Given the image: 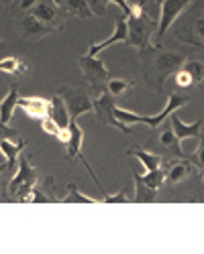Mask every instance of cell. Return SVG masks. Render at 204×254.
I'll return each instance as SVG.
<instances>
[{
	"instance_id": "obj_14",
	"label": "cell",
	"mask_w": 204,
	"mask_h": 254,
	"mask_svg": "<svg viewBox=\"0 0 204 254\" xmlns=\"http://www.w3.org/2000/svg\"><path fill=\"white\" fill-rule=\"evenodd\" d=\"M159 144L163 146V149H168V153L176 155L178 159H188V155L182 151L180 138L176 136V132H174V128H172L170 122H166V126H163L161 132H159Z\"/></svg>"
},
{
	"instance_id": "obj_26",
	"label": "cell",
	"mask_w": 204,
	"mask_h": 254,
	"mask_svg": "<svg viewBox=\"0 0 204 254\" xmlns=\"http://www.w3.org/2000/svg\"><path fill=\"white\" fill-rule=\"evenodd\" d=\"M184 69H186L194 83H204V61H184Z\"/></svg>"
},
{
	"instance_id": "obj_32",
	"label": "cell",
	"mask_w": 204,
	"mask_h": 254,
	"mask_svg": "<svg viewBox=\"0 0 204 254\" xmlns=\"http://www.w3.org/2000/svg\"><path fill=\"white\" fill-rule=\"evenodd\" d=\"M188 159H190L194 165H198L200 169H204V142L198 146V151H196L194 155H188Z\"/></svg>"
},
{
	"instance_id": "obj_38",
	"label": "cell",
	"mask_w": 204,
	"mask_h": 254,
	"mask_svg": "<svg viewBox=\"0 0 204 254\" xmlns=\"http://www.w3.org/2000/svg\"><path fill=\"white\" fill-rule=\"evenodd\" d=\"M202 33H204V27H202Z\"/></svg>"
},
{
	"instance_id": "obj_20",
	"label": "cell",
	"mask_w": 204,
	"mask_h": 254,
	"mask_svg": "<svg viewBox=\"0 0 204 254\" xmlns=\"http://www.w3.org/2000/svg\"><path fill=\"white\" fill-rule=\"evenodd\" d=\"M133 181H135V201L137 203H149V201H155L157 197V189H151L147 183H143L141 175L135 173L133 175Z\"/></svg>"
},
{
	"instance_id": "obj_34",
	"label": "cell",
	"mask_w": 204,
	"mask_h": 254,
	"mask_svg": "<svg viewBox=\"0 0 204 254\" xmlns=\"http://www.w3.org/2000/svg\"><path fill=\"white\" fill-rule=\"evenodd\" d=\"M37 2H39V0H20V4H18V6H20V10H31Z\"/></svg>"
},
{
	"instance_id": "obj_10",
	"label": "cell",
	"mask_w": 204,
	"mask_h": 254,
	"mask_svg": "<svg viewBox=\"0 0 204 254\" xmlns=\"http://www.w3.org/2000/svg\"><path fill=\"white\" fill-rule=\"evenodd\" d=\"M127 37H129V29H127V16L122 14V16H116V23H114V33L106 39V41H102V43H92L90 49H88V55L96 57L100 51H104L108 49L110 45L114 43H127Z\"/></svg>"
},
{
	"instance_id": "obj_33",
	"label": "cell",
	"mask_w": 204,
	"mask_h": 254,
	"mask_svg": "<svg viewBox=\"0 0 204 254\" xmlns=\"http://www.w3.org/2000/svg\"><path fill=\"white\" fill-rule=\"evenodd\" d=\"M102 2H104V6H106V4H110V2H114V4H118V6H120V10H122V14H125V16H129V14H131V6H129L127 0H102Z\"/></svg>"
},
{
	"instance_id": "obj_16",
	"label": "cell",
	"mask_w": 204,
	"mask_h": 254,
	"mask_svg": "<svg viewBox=\"0 0 204 254\" xmlns=\"http://www.w3.org/2000/svg\"><path fill=\"white\" fill-rule=\"evenodd\" d=\"M16 108H18V88L12 83L10 90H8V94H6L2 100H0V122L8 124Z\"/></svg>"
},
{
	"instance_id": "obj_9",
	"label": "cell",
	"mask_w": 204,
	"mask_h": 254,
	"mask_svg": "<svg viewBox=\"0 0 204 254\" xmlns=\"http://www.w3.org/2000/svg\"><path fill=\"white\" fill-rule=\"evenodd\" d=\"M18 33H20V37H25L29 41H37V39H43L45 35L53 33V27L45 25L43 20H39L37 16H33L29 12L18 20Z\"/></svg>"
},
{
	"instance_id": "obj_30",
	"label": "cell",
	"mask_w": 204,
	"mask_h": 254,
	"mask_svg": "<svg viewBox=\"0 0 204 254\" xmlns=\"http://www.w3.org/2000/svg\"><path fill=\"white\" fill-rule=\"evenodd\" d=\"M41 126H43V130H45L47 134H51V136H55V138H57V134H59V130H61L51 116H47L45 120H41Z\"/></svg>"
},
{
	"instance_id": "obj_3",
	"label": "cell",
	"mask_w": 204,
	"mask_h": 254,
	"mask_svg": "<svg viewBox=\"0 0 204 254\" xmlns=\"http://www.w3.org/2000/svg\"><path fill=\"white\" fill-rule=\"evenodd\" d=\"M37 179H39V173H37V169L29 163V159L27 157H18L16 173L8 181V197L23 201L31 193V189L37 185Z\"/></svg>"
},
{
	"instance_id": "obj_2",
	"label": "cell",
	"mask_w": 204,
	"mask_h": 254,
	"mask_svg": "<svg viewBox=\"0 0 204 254\" xmlns=\"http://www.w3.org/2000/svg\"><path fill=\"white\" fill-rule=\"evenodd\" d=\"M188 104V98L186 96H180V94H172L170 96V100H168V106L163 108L159 114H155V116H143V114H135V112H131V110H125V108H118V106H114L112 108V112H114V118L116 120H120L122 124H137V122H141V124H147L149 128L153 130V128H157L159 124H163L166 122V118H170L176 110H180V108H184V106Z\"/></svg>"
},
{
	"instance_id": "obj_11",
	"label": "cell",
	"mask_w": 204,
	"mask_h": 254,
	"mask_svg": "<svg viewBox=\"0 0 204 254\" xmlns=\"http://www.w3.org/2000/svg\"><path fill=\"white\" fill-rule=\"evenodd\" d=\"M18 108L25 110L33 120H45L49 116V108L51 102L39 96H18Z\"/></svg>"
},
{
	"instance_id": "obj_37",
	"label": "cell",
	"mask_w": 204,
	"mask_h": 254,
	"mask_svg": "<svg viewBox=\"0 0 204 254\" xmlns=\"http://www.w3.org/2000/svg\"><path fill=\"white\" fill-rule=\"evenodd\" d=\"M202 181H204V171H202Z\"/></svg>"
},
{
	"instance_id": "obj_25",
	"label": "cell",
	"mask_w": 204,
	"mask_h": 254,
	"mask_svg": "<svg viewBox=\"0 0 204 254\" xmlns=\"http://www.w3.org/2000/svg\"><path fill=\"white\" fill-rule=\"evenodd\" d=\"M143 183H147L151 189H159L163 183H166V169H155V171H147L145 175H141Z\"/></svg>"
},
{
	"instance_id": "obj_22",
	"label": "cell",
	"mask_w": 204,
	"mask_h": 254,
	"mask_svg": "<svg viewBox=\"0 0 204 254\" xmlns=\"http://www.w3.org/2000/svg\"><path fill=\"white\" fill-rule=\"evenodd\" d=\"M59 201H61V203H98V199L82 193L76 183H70V185H68V195L61 197Z\"/></svg>"
},
{
	"instance_id": "obj_12",
	"label": "cell",
	"mask_w": 204,
	"mask_h": 254,
	"mask_svg": "<svg viewBox=\"0 0 204 254\" xmlns=\"http://www.w3.org/2000/svg\"><path fill=\"white\" fill-rule=\"evenodd\" d=\"M170 124H172V128H174L176 136L180 138V142L188 140V138H194V140H198V138H200L202 120H196V122H192V124H186V122H182V118L174 112V114L170 116Z\"/></svg>"
},
{
	"instance_id": "obj_8",
	"label": "cell",
	"mask_w": 204,
	"mask_h": 254,
	"mask_svg": "<svg viewBox=\"0 0 204 254\" xmlns=\"http://www.w3.org/2000/svg\"><path fill=\"white\" fill-rule=\"evenodd\" d=\"M190 2L192 0H161V16H159L157 33H155L157 41L168 33V29L174 25V20L184 12V8H186Z\"/></svg>"
},
{
	"instance_id": "obj_4",
	"label": "cell",
	"mask_w": 204,
	"mask_h": 254,
	"mask_svg": "<svg viewBox=\"0 0 204 254\" xmlns=\"http://www.w3.org/2000/svg\"><path fill=\"white\" fill-rule=\"evenodd\" d=\"M153 18L147 14V10L139 14V16H127V29H129V37L127 43L137 47V49H147L149 41H151V33H153Z\"/></svg>"
},
{
	"instance_id": "obj_31",
	"label": "cell",
	"mask_w": 204,
	"mask_h": 254,
	"mask_svg": "<svg viewBox=\"0 0 204 254\" xmlns=\"http://www.w3.org/2000/svg\"><path fill=\"white\" fill-rule=\"evenodd\" d=\"M2 138H12V140H18V132L14 128H10L8 124H2L0 122V140Z\"/></svg>"
},
{
	"instance_id": "obj_29",
	"label": "cell",
	"mask_w": 204,
	"mask_h": 254,
	"mask_svg": "<svg viewBox=\"0 0 204 254\" xmlns=\"http://www.w3.org/2000/svg\"><path fill=\"white\" fill-rule=\"evenodd\" d=\"M102 193H104V189H102ZM104 201L106 203H127L129 201V195H127V189H122V191L110 195V193H104Z\"/></svg>"
},
{
	"instance_id": "obj_17",
	"label": "cell",
	"mask_w": 204,
	"mask_h": 254,
	"mask_svg": "<svg viewBox=\"0 0 204 254\" xmlns=\"http://www.w3.org/2000/svg\"><path fill=\"white\" fill-rule=\"evenodd\" d=\"M49 102H51L49 116L55 120V124L59 126V128H68V126H70V112H68V108H66L64 98L57 94V96H53Z\"/></svg>"
},
{
	"instance_id": "obj_36",
	"label": "cell",
	"mask_w": 204,
	"mask_h": 254,
	"mask_svg": "<svg viewBox=\"0 0 204 254\" xmlns=\"http://www.w3.org/2000/svg\"><path fill=\"white\" fill-rule=\"evenodd\" d=\"M2 47H4V45H2V41H0V49H2Z\"/></svg>"
},
{
	"instance_id": "obj_35",
	"label": "cell",
	"mask_w": 204,
	"mask_h": 254,
	"mask_svg": "<svg viewBox=\"0 0 204 254\" xmlns=\"http://www.w3.org/2000/svg\"><path fill=\"white\" fill-rule=\"evenodd\" d=\"M4 169H8V165H6V163H0V173H2Z\"/></svg>"
},
{
	"instance_id": "obj_7",
	"label": "cell",
	"mask_w": 204,
	"mask_h": 254,
	"mask_svg": "<svg viewBox=\"0 0 204 254\" xmlns=\"http://www.w3.org/2000/svg\"><path fill=\"white\" fill-rule=\"evenodd\" d=\"M114 106H116L114 96H110L106 90L94 98V112H96L98 120H100L102 124L112 126V128H118L120 132H129V130H131L129 126H127V124H122L120 120H116V118H114V112H112Z\"/></svg>"
},
{
	"instance_id": "obj_23",
	"label": "cell",
	"mask_w": 204,
	"mask_h": 254,
	"mask_svg": "<svg viewBox=\"0 0 204 254\" xmlns=\"http://www.w3.org/2000/svg\"><path fill=\"white\" fill-rule=\"evenodd\" d=\"M27 69V65L23 61H20V57L16 55H10L6 59L0 61V71H4V73H10V75H18V73H23Z\"/></svg>"
},
{
	"instance_id": "obj_27",
	"label": "cell",
	"mask_w": 204,
	"mask_h": 254,
	"mask_svg": "<svg viewBox=\"0 0 204 254\" xmlns=\"http://www.w3.org/2000/svg\"><path fill=\"white\" fill-rule=\"evenodd\" d=\"M23 201H33V203H49V201H55V197L53 195H47L45 191H43V189H41V187H33L31 189V193L23 199Z\"/></svg>"
},
{
	"instance_id": "obj_18",
	"label": "cell",
	"mask_w": 204,
	"mask_h": 254,
	"mask_svg": "<svg viewBox=\"0 0 204 254\" xmlns=\"http://www.w3.org/2000/svg\"><path fill=\"white\" fill-rule=\"evenodd\" d=\"M23 149H25V140L23 138H18L16 142H12V138H2L0 140V153L6 157L8 169H12L18 163V155H20Z\"/></svg>"
},
{
	"instance_id": "obj_13",
	"label": "cell",
	"mask_w": 204,
	"mask_h": 254,
	"mask_svg": "<svg viewBox=\"0 0 204 254\" xmlns=\"http://www.w3.org/2000/svg\"><path fill=\"white\" fill-rule=\"evenodd\" d=\"M33 16H37L39 20H43L45 25H53L57 16H59V4L55 0H39V2L29 10Z\"/></svg>"
},
{
	"instance_id": "obj_6",
	"label": "cell",
	"mask_w": 204,
	"mask_h": 254,
	"mask_svg": "<svg viewBox=\"0 0 204 254\" xmlns=\"http://www.w3.org/2000/svg\"><path fill=\"white\" fill-rule=\"evenodd\" d=\"M78 65L82 69V75H84V79L90 83V88L96 94H102V92L106 90L108 69H106V65L100 59H96L92 55H84V57H80Z\"/></svg>"
},
{
	"instance_id": "obj_1",
	"label": "cell",
	"mask_w": 204,
	"mask_h": 254,
	"mask_svg": "<svg viewBox=\"0 0 204 254\" xmlns=\"http://www.w3.org/2000/svg\"><path fill=\"white\" fill-rule=\"evenodd\" d=\"M141 51H143V63H145V81L157 92H161L166 77L176 73L184 65V57L178 53H161L149 47Z\"/></svg>"
},
{
	"instance_id": "obj_15",
	"label": "cell",
	"mask_w": 204,
	"mask_h": 254,
	"mask_svg": "<svg viewBox=\"0 0 204 254\" xmlns=\"http://www.w3.org/2000/svg\"><path fill=\"white\" fill-rule=\"evenodd\" d=\"M192 173V163L188 159H178L166 169V181L170 185H178L184 179H188Z\"/></svg>"
},
{
	"instance_id": "obj_19",
	"label": "cell",
	"mask_w": 204,
	"mask_h": 254,
	"mask_svg": "<svg viewBox=\"0 0 204 254\" xmlns=\"http://www.w3.org/2000/svg\"><path fill=\"white\" fill-rule=\"evenodd\" d=\"M55 2L64 8L66 12L74 14L78 18H90V16H94V12H92V8H90V4L86 2V0H55Z\"/></svg>"
},
{
	"instance_id": "obj_28",
	"label": "cell",
	"mask_w": 204,
	"mask_h": 254,
	"mask_svg": "<svg viewBox=\"0 0 204 254\" xmlns=\"http://www.w3.org/2000/svg\"><path fill=\"white\" fill-rule=\"evenodd\" d=\"M176 83L180 88H188V86H192L194 83V79H192V75L184 69V67H180L178 71H176Z\"/></svg>"
},
{
	"instance_id": "obj_5",
	"label": "cell",
	"mask_w": 204,
	"mask_h": 254,
	"mask_svg": "<svg viewBox=\"0 0 204 254\" xmlns=\"http://www.w3.org/2000/svg\"><path fill=\"white\" fill-rule=\"evenodd\" d=\"M66 102V108L70 112V120H78L82 114L86 112H94V100L76 86H61L57 92Z\"/></svg>"
},
{
	"instance_id": "obj_24",
	"label": "cell",
	"mask_w": 204,
	"mask_h": 254,
	"mask_svg": "<svg viewBox=\"0 0 204 254\" xmlns=\"http://www.w3.org/2000/svg\"><path fill=\"white\" fill-rule=\"evenodd\" d=\"M133 86V83L129 81V79H120V77H108V81H106V92L110 94V96H114V98H118V96H122L129 88Z\"/></svg>"
},
{
	"instance_id": "obj_21",
	"label": "cell",
	"mask_w": 204,
	"mask_h": 254,
	"mask_svg": "<svg viewBox=\"0 0 204 254\" xmlns=\"http://www.w3.org/2000/svg\"><path fill=\"white\" fill-rule=\"evenodd\" d=\"M129 155H135L143 167H145V171H155V169L161 167V155H155V153H149V151H143L139 149V146H133V149H129Z\"/></svg>"
}]
</instances>
